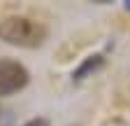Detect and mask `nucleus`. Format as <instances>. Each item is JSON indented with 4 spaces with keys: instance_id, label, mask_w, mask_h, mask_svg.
Returning a JSON list of instances; mask_svg holds the SVG:
<instances>
[{
    "instance_id": "nucleus-1",
    "label": "nucleus",
    "mask_w": 130,
    "mask_h": 126,
    "mask_svg": "<svg viewBox=\"0 0 130 126\" xmlns=\"http://www.w3.org/2000/svg\"><path fill=\"white\" fill-rule=\"evenodd\" d=\"M49 30L42 21H35L30 17L14 14L0 21V40L12 47H23V49H37L44 44Z\"/></svg>"
},
{
    "instance_id": "nucleus-2",
    "label": "nucleus",
    "mask_w": 130,
    "mask_h": 126,
    "mask_svg": "<svg viewBox=\"0 0 130 126\" xmlns=\"http://www.w3.org/2000/svg\"><path fill=\"white\" fill-rule=\"evenodd\" d=\"M30 80V72L23 63L14 58H0V96H12L21 91Z\"/></svg>"
},
{
    "instance_id": "nucleus-3",
    "label": "nucleus",
    "mask_w": 130,
    "mask_h": 126,
    "mask_svg": "<svg viewBox=\"0 0 130 126\" xmlns=\"http://www.w3.org/2000/svg\"><path fill=\"white\" fill-rule=\"evenodd\" d=\"M102 63H105V56L102 54H93V56H88L81 66L72 72V80L74 82H81V80H86V77L91 75V72H95V70H100L102 68Z\"/></svg>"
},
{
    "instance_id": "nucleus-4",
    "label": "nucleus",
    "mask_w": 130,
    "mask_h": 126,
    "mask_svg": "<svg viewBox=\"0 0 130 126\" xmlns=\"http://www.w3.org/2000/svg\"><path fill=\"white\" fill-rule=\"evenodd\" d=\"M23 126H49V121H46V119H42V117H37V119H30V121H26Z\"/></svg>"
},
{
    "instance_id": "nucleus-5",
    "label": "nucleus",
    "mask_w": 130,
    "mask_h": 126,
    "mask_svg": "<svg viewBox=\"0 0 130 126\" xmlns=\"http://www.w3.org/2000/svg\"><path fill=\"white\" fill-rule=\"evenodd\" d=\"M125 9H130V0H128V3H125Z\"/></svg>"
}]
</instances>
